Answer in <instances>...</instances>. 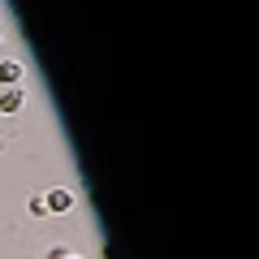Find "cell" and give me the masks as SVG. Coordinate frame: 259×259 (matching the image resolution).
Instances as JSON below:
<instances>
[{
    "label": "cell",
    "mask_w": 259,
    "mask_h": 259,
    "mask_svg": "<svg viewBox=\"0 0 259 259\" xmlns=\"http://www.w3.org/2000/svg\"><path fill=\"white\" fill-rule=\"evenodd\" d=\"M44 207H48V216H69L78 207V194L69 186H52V190H44Z\"/></svg>",
    "instance_id": "cell-1"
},
{
    "label": "cell",
    "mask_w": 259,
    "mask_h": 259,
    "mask_svg": "<svg viewBox=\"0 0 259 259\" xmlns=\"http://www.w3.org/2000/svg\"><path fill=\"white\" fill-rule=\"evenodd\" d=\"M22 82H26V61L0 56V91H5V87H22Z\"/></svg>",
    "instance_id": "cell-2"
},
{
    "label": "cell",
    "mask_w": 259,
    "mask_h": 259,
    "mask_svg": "<svg viewBox=\"0 0 259 259\" xmlns=\"http://www.w3.org/2000/svg\"><path fill=\"white\" fill-rule=\"evenodd\" d=\"M26 108V91L22 87H5L0 91V117H13V112Z\"/></svg>",
    "instance_id": "cell-3"
},
{
    "label": "cell",
    "mask_w": 259,
    "mask_h": 259,
    "mask_svg": "<svg viewBox=\"0 0 259 259\" xmlns=\"http://www.w3.org/2000/svg\"><path fill=\"white\" fill-rule=\"evenodd\" d=\"M0 44H5V35H0Z\"/></svg>",
    "instance_id": "cell-7"
},
{
    "label": "cell",
    "mask_w": 259,
    "mask_h": 259,
    "mask_svg": "<svg viewBox=\"0 0 259 259\" xmlns=\"http://www.w3.org/2000/svg\"><path fill=\"white\" fill-rule=\"evenodd\" d=\"M26 212L35 216V221H39V216H48V207H44V190H39V194H30V199H26Z\"/></svg>",
    "instance_id": "cell-4"
},
{
    "label": "cell",
    "mask_w": 259,
    "mask_h": 259,
    "mask_svg": "<svg viewBox=\"0 0 259 259\" xmlns=\"http://www.w3.org/2000/svg\"><path fill=\"white\" fill-rule=\"evenodd\" d=\"M65 259H82V255H78V250H69V255H65Z\"/></svg>",
    "instance_id": "cell-6"
},
{
    "label": "cell",
    "mask_w": 259,
    "mask_h": 259,
    "mask_svg": "<svg viewBox=\"0 0 259 259\" xmlns=\"http://www.w3.org/2000/svg\"><path fill=\"white\" fill-rule=\"evenodd\" d=\"M65 255H69V246H65V242H56V246H48L44 259H65Z\"/></svg>",
    "instance_id": "cell-5"
}]
</instances>
